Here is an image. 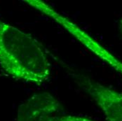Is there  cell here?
<instances>
[{
  "label": "cell",
  "instance_id": "obj_4",
  "mask_svg": "<svg viewBox=\"0 0 122 121\" xmlns=\"http://www.w3.org/2000/svg\"><path fill=\"white\" fill-rule=\"evenodd\" d=\"M92 52L99 57L102 60L107 62L112 67L116 69L118 72L122 75V62L118 60L114 55H112L110 52H108L101 45L98 44L93 48Z\"/></svg>",
  "mask_w": 122,
  "mask_h": 121
},
{
  "label": "cell",
  "instance_id": "obj_3",
  "mask_svg": "<svg viewBox=\"0 0 122 121\" xmlns=\"http://www.w3.org/2000/svg\"><path fill=\"white\" fill-rule=\"evenodd\" d=\"M79 83L101 109L107 121H122V92L85 76L79 78Z\"/></svg>",
  "mask_w": 122,
  "mask_h": 121
},
{
  "label": "cell",
  "instance_id": "obj_5",
  "mask_svg": "<svg viewBox=\"0 0 122 121\" xmlns=\"http://www.w3.org/2000/svg\"><path fill=\"white\" fill-rule=\"evenodd\" d=\"M56 121H93L89 118L76 116H61Z\"/></svg>",
  "mask_w": 122,
  "mask_h": 121
},
{
  "label": "cell",
  "instance_id": "obj_2",
  "mask_svg": "<svg viewBox=\"0 0 122 121\" xmlns=\"http://www.w3.org/2000/svg\"><path fill=\"white\" fill-rule=\"evenodd\" d=\"M62 110L61 102L51 94H35L18 106L17 121H56Z\"/></svg>",
  "mask_w": 122,
  "mask_h": 121
},
{
  "label": "cell",
  "instance_id": "obj_6",
  "mask_svg": "<svg viewBox=\"0 0 122 121\" xmlns=\"http://www.w3.org/2000/svg\"><path fill=\"white\" fill-rule=\"evenodd\" d=\"M119 29L120 32L122 33V18L119 21Z\"/></svg>",
  "mask_w": 122,
  "mask_h": 121
},
{
  "label": "cell",
  "instance_id": "obj_1",
  "mask_svg": "<svg viewBox=\"0 0 122 121\" xmlns=\"http://www.w3.org/2000/svg\"><path fill=\"white\" fill-rule=\"evenodd\" d=\"M0 67L23 82L41 85L51 76V64L35 38L0 20Z\"/></svg>",
  "mask_w": 122,
  "mask_h": 121
}]
</instances>
